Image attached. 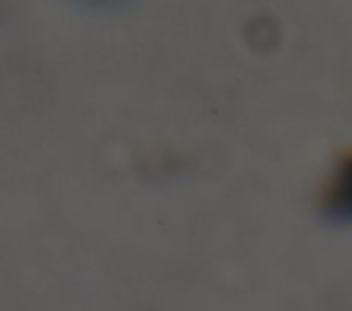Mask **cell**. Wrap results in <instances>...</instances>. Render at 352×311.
I'll list each match as a JSON object with an SVG mask.
<instances>
[{
  "instance_id": "cell-1",
  "label": "cell",
  "mask_w": 352,
  "mask_h": 311,
  "mask_svg": "<svg viewBox=\"0 0 352 311\" xmlns=\"http://www.w3.org/2000/svg\"><path fill=\"white\" fill-rule=\"evenodd\" d=\"M322 206L333 220H352V157L338 165L336 176L327 184Z\"/></svg>"
}]
</instances>
